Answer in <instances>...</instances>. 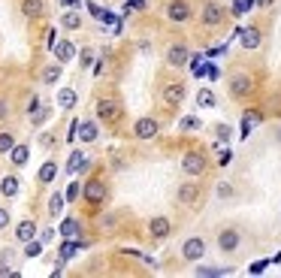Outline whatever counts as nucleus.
I'll return each instance as SVG.
<instances>
[{
    "label": "nucleus",
    "instance_id": "1",
    "mask_svg": "<svg viewBox=\"0 0 281 278\" xmlns=\"http://www.w3.org/2000/svg\"><path fill=\"white\" fill-rule=\"evenodd\" d=\"M82 196H85V203L88 206H100L106 200V182L103 179H88L82 185Z\"/></svg>",
    "mask_w": 281,
    "mask_h": 278
},
{
    "label": "nucleus",
    "instance_id": "2",
    "mask_svg": "<svg viewBox=\"0 0 281 278\" xmlns=\"http://www.w3.org/2000/svg\"><path fill=\"white\" fill-rule=\"evenodd\" d=\"M251 91H254V79H251L248 73H233V76H230V97L242 100V97H248Z\"/></svg>",
    "mask_w": 281,
    "mask_h": 278
},
{
    "label": "nucleus",
    "instance_id": "3",
    "mask_svg": "<svg viewBox=\"0 0 281 278\" xmlns=\"http://www.w3.org/2000/svg\"><path fill=\"white\" fill-rule=\"evenodd\" d=\"M182 173L185 176H203L206 173V157L199 154V151H187L182 157Z\"/></svg>",
    "mask_w": 281,
    "mask_h": 278
},
{
    "label": "nucleus",
    "instance_id": "4",
    "mask_svg": "<svg viewBox=\"0 0 281 278\" xmlns=\"http://www.w3.org/2000/svg\"><path fill=\"white\" fill-rule=\"evenodd\" d=\"M157 133H160V124L154 121V118H136V124H133V136H136V139L151 142Z\"/></svg>",
    "mask_w": 281,
    "mask_h": 278
},
{
    "label": "nucleus",
    "instance_id": "5",
    "mask_svg": "<svg viewBox=\"0 0 281 278\" xmlns=\"http://www.w3.org/2000/svg\"><path fill=\"white\" fill-rule=\"evenodd\" d=\"M167 64L176 67V70L187 67V64H190V49H187L185 43H173V46L167 49Z\"/></svg>",
    "mask_w": 281,
    "mask_h": 278
},
{
    "label": "nucleus",
    "instance_id": "6",
    "mask_svg": "<svg viewBox=\"0 0 281 278\" xmlns=\"http://www.w3.org/2000/svg\"><path fill=\"white\" fill-rule=\"evenodd\" d=\"M182 257H185L187 263L203 260V257H206V242L199 239V236H193V239H185V245H182Z\"/></svg>",
    "mask_w": 281,
    "mask_h": 278
},
{
    "label": "nucleus",
    "instance_id": "7",
    "mask_svg": "<svg viewBox=\"0 0 281 278\" xmlns=\"http://www.w3.org/2000/svg\"><path fill=\"white\" fill-rule=\"evenodd\" d=\"M199 21H203L206 27H218L221 21H224V6L221 3H203V12H199Z\"/></svg>",
    "mask_w": 281,
    "mask_h": 278
},
{
    "label": "nucleus",
    "instance_id": "8",
    "mask_svg": "<svg viewBox=\"0 0 281 278\" xmlns=\"http://www.w3.org/2000/svg\"><path fill=\"white\" fill-rule=\"evenodd\" d=\"M167 18L176 21V24L187 21L190 18V3H187V0H170V3H167Z\"/></svg>",
    "mask_w": 281,
    "mask_h": 278
},
{
    "label": "nucleus",
    "instance_id": "9",
    "mask_svg": "<svg viewBox=\"0 0 281 278\" xmlns=\"http://www.w3.org/2000/svg\"><path fill=\"white\" fill-rule=\"evenodd\" d=\"M239 242H242V236H239V230H221L218 233V248L224 254H233L239 248Z\"/></svg>",
    "mask_w": 281,
    "mask_h": 278
},
{
    "label": "nucleus",
    "instance_id": "10",
    "mask_svg": "<svg viewBox=\"0 0 281 278\" xmlns=\"http://www.w3.org/2000/svg\"><path fill=\"white\" fill-rule=\"evenodd\" d=\"M118 115H121V106L115 100H100L97 103V118L100 121H118Z\"/></svg>",
    "mask_w": 281,
    "mask_h": 278
},
{
    "label": "nucleus",
    "instance_id": "11",
    "mask_svg": "<svg viewBox=\"0 0 281 278\" xmlns=\"http://www.w3.org/2000/svg\"><path fill=\"white\" fill-rule=\"evenodd\" d=\"M164 103L167 106H182L185 103V85L182 82H170L164 88Z\"/></svg>",
    "mask_w": 281,
    "mask_h": 278
},
{
    "label": "nucleus",
    "instance_id": "12",
    "mask_svg": "<svg viewBox=\"0 0 281 278\" xmlns=\"http://www.w3.org/2000/svg\"><path fill=\"white\" fill-rule=\"evenodd\" d=\"M179 203H185V206H193L196 200H199V185H193V182H185V185H179Z\"/></svg>",
    "mask_w": 281,
    "mask_h": 278
},
{
    "label": "nucleus",
    "instance_id": "13",
    "mask_svg": "<svg viewBox=\"0 0 281 278\" xmlns=\"http://www.w3.org/2000/svg\"><path fill=\"white\" fill-rule=\"evenodd\" d=\"M239 43H242V49H257L263 43V33L257 27H245V30H239Z\"/></svg>",
    "mask_w": 281,
    "mask_h": 278
},
{
    "label": "nucleus",
    "instance_id": "14",
    "mask_svg": "<svg viewBox=\"0 0 281 278\" xmlns=\"http://www.w3.org/2000/svg\"><path fill=\"white\" fill-rule=\"evenodd\" d=\"M170 230H173L170 218H151V221H148V233L154 236V239H167Z\"/></svg>",
    "mask_w": 281,
    "mask_h": 278
},
{
    "label": "nucleus",
    "instance_id": "15",
    "mask_svg": "<svg viewBox=\"0 0 281 278\" xmlns=\"http://www.w3.org/2000/svg\"><path fill=\"white\" fill-rule=\"evenodd\" d=\"M55 58H58V64H70L73 58H76V46L70 43V39H61V43H55Z\"/></svg>",
    "mask_w": 281,
    "mask_h": 278
},
{
    "label": "nucleus",
    "instance_id": "16",
    "mask_svg": "<svg viewBox=\"0 0 281 278\" xmlns=\"http://www.w3.org/2000/svg\"><path fill=\"white\" fill-rule=\"evenodd\" d=\"M91 167V161L82 154V151H73L70 154V161H67V173H85Z\"/></svg>",
    "mask_w": 281,
    "mask_h": 278
},
{
    "label": "nucleus",
    "instance_id": "17",
    "mask_svg": "<svg viewBox=\"0 0 281 278\" xmlns=\"http://www.w3.org/2000/svg\"><path fill=\"white\" fill-rule=\"evenodd\" d=\"M46 12V3L43 0H21V15L24 18H39Z\"/></svg>",
    "mask_w": 281,
    "mask_h": 278
},
{
    "label": "nucleus",
    "instance_id": "18",
    "mask_svg": "<svg viewBox=\"0 0 281 278\" xmlns=\"http://www.w3.org/2000/svg\"><path fill=\"white\" fill-rule=\"evenodd\" d=\"M36 179H39V185H52V182L58 179V161H46L43 167H39Z\"/></svg>",
    "mask_w": 281,
    "mask_h": 278
},
{
    "label": "nucleus",
    "instance_id": "19",
    "mask_svg": "<svg viewBox=\"0 0 281 278\" xmlns=\"http://www.w3.org/2000/svg\"><path fill=\"white\" fill-rule=\"evenodd\" d=\"M97 136H100L97 121H79V136H76V139H82V142H94Z\"/></svg>",
    "mask_w": 281,
    "mask_h": 278
},
{
    "label": "nucleus",
    "instance_id": "20",
    "mask_svg": "<svg viewBox=\"0 0 281 278\" xmlns=\"http://www.w3.org/2000/svg\"><path fill=\"white\" fill-rule=\"evenodd\" d=\"M58 233L64 236V239H76V236L82 233V224H79L76 218H64V221H61V230H58Z\"/></svg>",
    "mask_w": 281,
    "mask_h": 278
},
{
    "label": "nucleus",
    "instance_id": "21",
    "mask_svg": "<svg viewBox=\"0 0 281 278\" xmlns=\"http://www.w3.org/2000/svg\"><path fill=\"white\" fill-rule=\"evenodd\" d=\"M15 239H18V242L36 239V224H33V221H21V224L15 227Z\"/></svg>",
    "mask_w": 281,
    "mask_h": 278
},
{
    "label": "nucleus",
    "instance_id": "22",
    "mask_svg": "<svg viewBox=\"0 0 281 278\" xmlns=\"http://www.w3.org/2000/svg\"><path fill=\"white\" fill-rule=\"evenodd\" d=\"M61 24H64L67 30H79V27H82V15H79L76 9H70V12L61 15Z\"/></svg>",
    "mask_w": 281,
    "mask_h": 278
},
{
    "label": "nucleus",
    "instance_id": "23",
    "mask_svg": "<svg viewBox=\"0 0 281 278\" xmlns=\"http://www.w3.org/2000/svg\"><path fill=\"white\" fill-rule=\"evenodd\" d=\"M64 203H67V196H64V193H52V196H49V215L58 218V215L64 212Z\"/></svg>",
    "mask_w": 281,
    "mask_h": 278
},
{
    "label": "nucleus",
    "instance_id": "24",
    "mask_svg": "<svg viewBox=\"0 0 281 278\" xmlns=\"http://www.w3.org/2000/svg\"><path fill=\"white\" fill-rule=\"evenodd\" d=\"M58 106L61 109H73L76 106V91L73 88H61L58 91Z\"/></svg>",
    "mask_w": 281,
    "mask_h": 278
},
{
    "label": "nucleus",
    "instance_id": "25",
    "mask_svg": "<svg viewBox=\"0 0 281 278\" xmlns=\"http://www.w3.org/2000/svg\"><path fill=\"white\" fill-rule=\"evenodd\" d=\"M27 154H30V148H27V145H18V142H15V148L9 151V157H12L15 167H24V164H27Z\"/></svg>",
    "mask_w": 281,
    "mask_h": 278
},
{
    "label": "nucleus",
    "instance_id": "26",
    "mask_svg": "<svg viewBox=\"0 0 281 278\" xmlns=\"http://www.w3.org/2000/svg\"><path fill=\"white\" fill-rule=\"evenodd\" d=\"M196 106H199V109H212V106H215V91H212V88H203V91L196 94Z\"/></svg>",
    "mask_w": 281,
    "mask_h": 278
},
{
    "label": "nucleus",
    "instance_id": "27",
    "mask_svg": "<svg viewBox=\"0 0 281 278\" xmlns=\"http://www.w3.org/2000/svg\"><path fill=\"white\" fill-rule=\"evenodd\" d=\"M18 185H21V182H18L15 176H6L3 182H0V190H3V196H15V193H18Z\"/></svg>",
    "mask_w": 281,
    "mask_h": 278
},
{
    "label": "nucleus",
    "instance_id": "28",
    "mask_svg": "<svg viewBox=\"0 0 281 278\" xmlns=\"http://www.w3.org/2000/svg\"><path fill=\"white\" fill-rule=\"evenodd\" d=\"M58 79H61V64H49V67L43 70V82H46V85H55Z\"/></svg>",
    "mask_w": 281,
    "mask_h": 278
},
{
    "label": "nucleus",
    "instance_id": "29",
    "mask_svg": "<svg viewBox=\"0 0 281 278\" xmlns=\"http://www.w3.org/2000/svg\"><path fill=\"white\" fill-rule=\"evenodd\" d=\"M43 239H30V242H24V257H39L43 254Z\"/></svg>",
    "mask_w": 281,
    "mask_h": 278
},
{
    "label": "nucleus",
    "instance_id": "30",
    "mask_svg": "<svg viewBox=\"0 0 281 278\" xmlns=\"http://www.w3.org/2000/svg\"><path fill=\"white\" fill-rule=\"evenodd\" d=\"M12 148H15V133L3 130V133H0V154H9Z\"/></svg>",
    "mask_w": 281,
    "mask_h": 278
},
{
    "label": "nucleus",
    "instance_id": "31",
    "mask_svg": "<svg viewBox=\"0 0 281 278\" xmlns=\"http://www.w3.org/2000/svg\"><path fill=\"white\" fill-rule=\"evenodd\" d=\"M64 196H67V203H76L79 196H82V185H79V182H73V185L67 187V193H64Z\"/></svg>",
    "mask_w": 281,
    "mask_h": 278
},
{
    "label": "nucleus",
    "instance_id": "32",
    "mask_svg": "<svg viewBox=\"0 0 281 278\" xmlns=\"http://www.w3.org/2000/svg\"><path fill=\"white\" fill-rule=\"evenodd\" d=\"M215 193L221 196V200H230V196H233V185H230V182H218Z\"/></svg>",
    "mask_w": 281,
    "mask_h": 278
},
{
    "label": "nucleus",
    "instance_id": "33",
    "mask_svg": "<svg viewBox=\"0 0 281 278\" xmlns=\"http://www.w3.org/2000/svg\"><path fill=\"white\" fill-rule=\"evenodd\" d=\"M215 133H218V139H221V142L233 139V127H230V124H218V127H215Z\"/></svg>",
    "mask_w": 281,
    "mask_h": 278
},
{
    "label": "nucleus",
    "instance_id": "34",
    "mask_svg": "<svg viewBox=\"0 0 281 278\" xmlns=\"http://www.w3.org/2000/svg\"><path fill=\"white\" fill-rule=\"evenodd\" d=\"M179 127H182V130H196V127H199V118H182Z\"/></svg>",
    "mask_w": 281,
    "mask_h": 278
},
{
    "label": "nucleus",
    "instance_id": "35",
    "mask_svg": "<svg viewBox=\"0 0 281 278\" xmlns=\"http://www.w3.org/2000/svg\"><path fill=\"white\" fill-rule=\"evenodd\" d=\"M3 118H9V100L0 97V121H3Z\"/></svg>",
    "mask_w": 281,
    "mask_h": 278
},
{
    "label": "nucleus",
    "instance_id": "36",
    "mask_svg": "<svg viewBox=\"0 0 281 278\" xmlns=\"http://www.w3.org/2000/svg\"><path fill=\"white\" fill-rule=\"evenodd\" d=\"M79 61H82V67H91V61H94V55H91V49H85L82 55H79Z\"/></svg>",
    "mask_w": 281,
    "mask_h": 278
},
{
    "label": "nucleus",
    "instance_id": "37",
    "mask_svg": "<svg viewBox=\"0 0 281 278\" xmlns=\"http://www.w3.org/2000/svg\"><path fill=\"white\" fill-rule=\"evenodd\" d=\"M263 269H266V260H257V263H251V266H248V272H251V275H257V272H263Z\"/></svg>",
    "mask_w": 281,
    "mask_h": 278
},
{
    "label": "nucleus",
    "instance_id": "38",
    "mask_svg": "<svg viewBox=\"0 0 281 278\" xmlns=\"http://www.w3.org/2000/svg\"><path fill=\"white\" fill-rule=\"evenodd\" d=\"M6 257H9V254H0V275H6V272H9V263H6Z\"/></svg>",
    "mask_w": 281,
    "mask_h": 278
},
{
    "label": "nucleus",
    "instance_id": "39",
    "mask_svg": "<svg viewBox=\"0 0 281 278\" xmlns=\"http://www.w3.org/2000/svg\"><path fill=\"white\" fill-rule=\"evenodd\" d=\"M39 239H43V242H52V239H55V230H43V236H39Z\"/></svg>",
    "mask_w": 281,
    "mask_h": 278
},
{
    "label": "nucleus",
    "instance_id": "40",
    "mask_svg": "<svg viewBox=\"0 0 281 278\" xmlns=\"http://www.w3.org/2000/svg\"><path fill=\"white\" fill-rule=\"evenodd\" d=\"M254 6L257 9H266V6H272V0H254Z\"/></svg>",
    "mask_w": 281,
    "mask_h": 278
},
{
    "label": "nucleus",
    "instance_id": "41",
    "mask_svg": "<svg viewBox=\"0 0 281 278\" xmlns=\"http://www.w3.org/2000/svg\"><path fill=\"white\" fill-rule=\"evenodd\" d=\"M36 109H39V100H36V97H33V100H30V106H27V112H30V115H33V112H36Z\"/></svg>",
    "mask_w": 281,
    "mask_h": 278
},
{
    "label": "nucleus",
    "instance_id": "42",
    "mask_svg": "<svg viewBox=\"0 0 281 278\" xmlns=\"http://www.w3.org/2000/svg\"><path fill=\"white\" fill-rule=\"evenodd\" d=\"M64 6H79V0H61Z\"/></svg>",
    "mask_w": 281,
    "mask_h": 278
}]
</instances>
